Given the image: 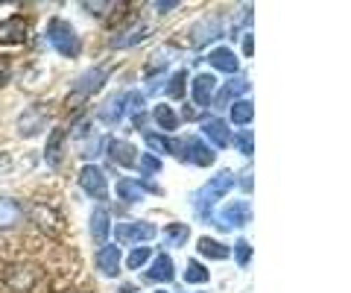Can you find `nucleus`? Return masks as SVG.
Instances as JSON below:
<instances>
[{"mask_svg": "<svg viewBox=\"0 0 351 293\" xmlns=\"http://www.w3.org/2000/svg\"><path fill=\"white\" fill-rule=\"evenodd\" d=\"M112 77V65H94L91 71L85 73V77L76 82V89H73V97H71V106L76 103H85L88 97H94L97 91L106 85V80Z\"/></svg>", "mask_w": 351, "mask_h": 293, "instance_id": "nucleus-4", "label": "nucleus"}, {"mask_svg": "<svg viewBox=\"0 0 351 293\" xmlns=\"http://www.w3.org/2000/svg\"><path fill=\"white\" fill-rule=\"evenodd\" d=\"M152 121H156L164 132H176L179 129V115H176V108L173 106H167V103H158L156 108H152Z\"/></svg>", "mask_w": 351, "mask_h": 293, "instance_id": "nucleus-27", "label": "nucleus"}, {"mask_svg": "<svg viewBox=\"0 0 351 293\" xmlns=\"http://www.w3.org/2000/svg\"><path fill=\"white\" fill-rule=\"evenodd\" d=\"M176 6H179V0H170V3H152V9H156V12H173Z\"/></svg>", "mask_w": 351, "mask_h": 293, "instance_id": "nucleus-41", "label": "nucleus"}, {"mask_svg": "<svg viewBox=\"0 0 351 293\" xmlns=\"http://www.w3.org/2000/svg\"><path fill=\"white\" fill-rule=\"evenodd\" d=\"M252 115H255V106H252L249 97H240V100H234L232 108H228V117H232V124H237V126H249Z\"/></svg>", "mask_w": 351, "mask_h": 293, "instance_id": "nucleus-29", "label": "nucleus"}, {"mask_svg": "<svg viewBox=\"0 0 351 293\" xmlns=\"http://www.w3.org/2000/svg\"><path fill=\"white\" fill-rule=\"evenodd\" d=\"M152 32V27L147 24V21H126L123 24V30H117L114 36H112V41H108V45H112L114 50H129V47H135V45H141V41H144L147 36Z\"/></svg>", "mask_w": 351, "mask_h": 293, "instance_id": "nucleus-7", "label": "nucleus"}, {"mask_svg": "<svg viewBox=\"0 0 351 293\" xmlns=\"http://www.w3.org/2000/svg\"><path fill=\"white\" fill-rule=\"evenodd\" d=\"M173 156H179L184 165H191V167H211L214 165V147H208L205 141H199L196 135L176 141V153Z\"/></svg>", "mask_w": 351, "mask_h": 293, "instance_id": "nucleus-3", "label": "nucleus"}, {"mask_svg": "<svg viewBox=\"0 0 351 293\" xmlns=\"http://www.w3.org/2000/svg\"><path fill=\"white\" fill-rule=\"evenodd\" d=\"M47 41H50V47L62 53L64 59H76L80 56V36H76V30L71 21H64V18H53L50 24H47Z\"/></svg>", "mask_w": 351, "mask_h": 293, "instance_id": "nucleus-2", "label": "nucleus"}, {"mask_svg": "<svg viewBox=\"0 0 351 293\" xmlns=\"http://www.w3.org/2000/svg\"><path fill=\"white\" fill-rule=\"evenodd\" d=\"M214 91H217V77L214 73H199V77L191 80V100L196 108H208L214 100Z\"/></svg>", "mask_w": 351, "mask_h": 293, "instance_id": "nucleus-15", "label": "nucleus"}, {"mask_svg": "<svg viewBox=\"0 0 351 293\" xmlns=\"http://www.w3.org/2000/svg\"><path fill=\"white\" fill-rule=\"evenodd\" d=\"M196 255L199 258H208V261H226L228 255H232V249H228L223 241H217V237H199L196 241Z\"/></svg>", "mask_w": 351, "mask_h": 293, "instance_id": "nucleus-24", "label": "nucleus"}, {"mask_svg": "<svg viewBox=\"0 0 351 293\" xmlns=\"http://www.w3.org/2000/svg\"><path fill=\"white\" fill-rule=\"evenodd\" d=\"M141 173H144V176H158L161 173V159L158 156H152V153H138V165H135Z\"/></svg>", "mask_w": 351, "mask_h": 293, "instance_id": "nucleus-34", "label": "nucleus"}, {"mask_svg": "<svg viewBox=\"0 0 351 293\" xmlns=\"http://www.w3.org/2000/svg\"><path fill=\"white\" fill-rule=\"evenodd\" d=\"M106 141H108L106 144L108 159H112L114 165H120V167H135L138 165V150H135L132 141H123V138H106Z\"/></svg>", "mask_w": 351, "mask_h": 293, "instance_id": "nucleus-16", "label": "nucleus"}, {"mask_svg": "<svg viewBox=\"0 0 351 293\" xmlns=\"http://www.w3.org/2000/svg\"><path fill=\"white\" fill-rule=\"evenodd\" d=\"M249 220H252L249 202L246 200H237V202H228L226 209L217 214L214 226H217V229H223V232H228V229H240V226H246Z\"/></svg>", "mask_w": 351, "mask_h": 293, "instance_id": "nucleus-8", "label": "nucleus"}, {"mask_svg": "<svg viewBox=\"0 0 351 293\" xmlns=\"http://www.w3.org/2000/svg\"><path fill=\"white\" fill-rule=\"evenodd\" d=\"M126 117V94H112L100 108V121L106 126H117Z\"/></svg>", "mask_w": 351, "mask_h": 293, "instance_id": "nucleus-22", "label": "nucleus"}, {"mask_svg": "<svg viewBox=\"0 0 351 293\" xmlns=\"http://www.w3.org/2000/svg\"><path fill=\"white\" fill-rule=\"evenodd\" d=\"M21 220H24V209H21V202L12 200V197H0V235L18 229Z\"/></svg>", "mask_w": 351, "mask_h": 293, "instance_id": "nucleus-18", "label": "nucleus"}, {"mask_svg": "<svg viewBox=\"0 0 351 293\" xmlns=\"http://www.w3.org/2000/svg\"><path fill=\"white\" fill-rule=\"evenodd\" d=\"M208 65H211L214 71L226 73V77H237L240 65H237V56L232 53V47H214L208 53Z\"/></svg>", "mask_w": 351, "mask_h": 293, "instance_id": "nucleus-19", "label": "nucleus"}, {"mask_svg": "<svg viewBox=\"0 0 351 293\" xmlns=\"http://www.w3.org/2000/svg\"><path fill=\"white\" fill-rule=\"evenodd\" d=\"M179 121H199V117H196V106H188V108H184Z\"/></svg>", "mask_w": 351, "mask_h": 293, "instance_id": "nucleus-43", "label": "nucleus"}, {"mask_svg": "<svg viewBox=\"0 0 351 293\" xmlns=\"http://www.w3.org/2000/svg\"><path fill=\"white\" fill-rule=\"evenodd\" d=\"M106 150V138L103 135H88L85 141H80V153H82V159H88V161H94L97 156H100Z\"/></svg>", "mask_w": 351, "mask_h": 293, "instance_id": "nucleus-32", "label": "nucleus"}, {"mask_svg": "<svg viewBox=\"0 0 351 293\" xmlns=\"http://www.w3.org/2000/svg\"><path fill=\"white\" fill-rule=\"evenodd\" d=\"M47 115H50V108L47 106H29L24 115L18 117V132L24 135V138H32V135H38L44 126H47Z\"/></svg>", "mask_w": 351, "mask_h": 293, "instance_id": "nucleus-14", "label": "nucleus"}, {"mask_svg": "<svg viewBox=\"0 0 351 293\" xmlns=\"http://www.w3.org/2000/svg\"><path fill=\"white\" fill-rule=\"evenodd\" d=\"M161 89H164V77L149 80V82H147V91H149V94H156V91H161Z\"/></svg>", "mask_w": 351, "mask_h": 293, "instance_id": "nucleus-42", "label": "nucleus"}, {"mask_svg": "<svg viewBox=\"0 0 351 293\" xmlns=\"http://www.w3.org/2000/svg\"><path fill=\"white\" fill-rule=\"evenodd\" d=\"M117 194H120V200L123 202H141L147 194L161 197L164 188H158L156 182H149V179H120L117 182Z\"/></svg>", "mask_w": 351, "mask_h": 293, "instance_id": "nucleus-9", "label": "nucleus"}, {"mask_svg": "<svg viewBox=\"0 0 351 293\" xmlns=\"http://www.w3.org/2000/svg\"><path fill=\"white\" fill-rule=\"evenodd\" d=\"M156 293H167V290H156Z\"/></svg>", "mask_w": 351, "mask_h": 293, "instance_id": "nucleus-44", "label": "nucleus"}, {"mask_svg": "<svg viewBox=\"0 0 351 293\" xmlns=\"http://www.w3.org/2000/svg\"><path fill=\"white\" fill-rule=\"evenodd\" d=\"M149 258H152V253H149L147 246H135V249L129 253V258H126V267H129V270H141V267L149 261Z\"/></svg>", "mask_w": 351, "mask_h": 293, "instance_id": "nucleus-35", "label": "nucleus"}, {"mask_svg": "<svg viewBox=\"0 0 351 293\" xmlns=\"http://www.w3.org/2000/svg\"><path fill=\"white\" fill-rule=\"evenodd\" d=\"M120 258L123 255H120V249L114 244H103L100 253H97V270L106 273L108 279H114L120 273Z\"/></svg>", "mask_w": 351, "mask_h": 293, "instance_id": "nucleus-23", "label": "nucleus"}, {"mask_svg": "<svg viewBox=\"0 0 351 293\" xmlns=\"http://www.w3.org/2000/svg\"><path fill=\"white\" fill-rule=\"evenodd\" d=\"M188 235H191V229H188L184 223H170L167 229H164V237H167V244L176 246V249H182L184 244H188Z\"/></svg>", "mask_w": 351, "mask_h": 293, "instance_id": "nucleus-33", "label": "nucleus"}, {"mask_svg": "<svg viewBox=\"0 0 351 293\" xmlns=\"http://www.w3.org/2000/svg\"><path fill=\"white\" fill-rule=\"evenodd\" d=\"M80 188H82L91 200L106 202V200H108V179H106L103 167H97V165H85V167L80 170Z\"/></svg>", "mask_w": 351, "mask_h": 293, "instance_id": "nucleus-6", "label": "nucleus"}, {"mask_svg": "<svg viewBox=\"0 0 351 293\" xmlns=\"http://www.w3.org/2000/svg\"><path fill=\"white\" fill-rule=\"evenodd\" d=\"M173 273H176V270H173V258L167 253H161V255L152 258V267L144 273V281H149V285H152V281H173Z\"/></svg>", "mask_w": 351, "mask_h": 293, "instance_id": "nucleus-25", "label": "nucleus"}, {"mask_svg": "<svg viewBox=\"0 0 351 293\" xmlns=\"http://www.w3.org/2000/svg\"><path fill=\"white\" fill-rule=\"evenodd\" d=\"M252 45H255V38H252V32H246L243 41H240V47H243L246 56H252V53H255V47H252Z\"/></svg>", "mask_w": 351, "mask_h": 293, "instance_id": "nucleus-40", "label": "nucleus"}, {"mask_svg": "<svg viewBox=\"0 0 351 293\" xmlns=\"http://www.w3.org/2000/svg\"><path fill=\"white\" fill-rule=\"evenodd\" d=\"M3 281H6V288H12L15 293H29L38 285V267L29 261H18L12 267H6Z\"/></svg>", "mask_w": 351, "mask_h": 293, "instance_id": "nucleus-5", "label": "nucleus"}, {"mask_svg": "<svg viewBox=\"0 0 351 293\" xmlns=\"http://www.w3.org/2000/svg\"><path fill=\"white\" fill-rule=\"evenodd\" d=\"M32 220H36V226L41 229V235L47 237H59L64 232V223H62V214L56 209H50V205H32Z\"/></svg>", "mask_w": 351, "mask_h": 293, "instance_id": "nucleus-11", "label": "nucleus"}, {"mask_svg": "<svg viewBox=\"0 0 351 293\" xmlns=\"http://www.w3.org/2000/svg\"><path fill=\"white\" fill-rule=\"evenodd\" d=\"M188 80H191V73L188 71H176L173 77L167 80V85H164V94L170 97V100H184L188 97Z\"/></svg>", "mask_w": 351, "mask_h": 293, "instance_id": "nucleus-28", "label": "nucleus"}, {"mask_svg": "<svg viewBox=\"0 0 351 293\" xmlns=\"http://www.w3.org/2000/svg\"><path fill=\"white\" fill-rule=\"evenodd\" d=\"M147 144H149V153L152 156H173L176 153V141L156 135V132H147Z\"/></svg>", "mask_w": 351, "mask_h": 293, "instance_id": "nucleus-31", "label": "nucleus"}, {"mask_svg": "<svg viewBox=\"0 0 351 293\" xmlns=\"http://www.w3.org/2000/svg\"><path fill=\"white\" fill-rule=\"evenodd\" d=\"M246 89H249V82H246V80H240V77H234L232 82H226L219 91H214V100H211V106H217V108H226V106L232 103V100H237V94H240V91H246Z\"/></svg>", "mask_w": 351, "mask_h": 293, "instance_id": "nucleus-26", "label": "nucleus"}, {"mask_svg": "<svg viewBox=\"0 0 351 293\" xmlns=\"http://www.w3.org/2000/svg\"><path fill=\"white\" fill-rule=\"evenodd\" d=\"M234 255H237V264L240 267H249V261H252V246L243 241V237L234 244Z\"/></svg>", "mask_w": 351, "mask_h": 293, "instance_id": "nucleus-39", "label": "nucleus"}, {"mask_svg": "<svg viewBox=\"0 0 351 293\" xmlns=\"http://www.w3.org/2000/svg\"><path fill=\"white\" fill-rule=\"evenodd\" d=\"M88 229H91V237L97 244H106L108 232H112V214H108L106 205H97V209L91 211V220H88Z\"/></svg>", "mask_w": 351, "mask_h": 293, "instance_id": "nucleus-21", "label": "nucleus"}, {"mask_svg": "<svg viewBox=\"0 0 351 293\" xmlns=\"http://www.w3.org/2000/svg\"><path fill=\"white\" fill-rule=\"evenodd\" d=\"M126 112H129L132 117H141V115H144V94H141V91H129V94H126Z\"/></svg>", "mask_w": 351, "mask_h": 293, "instance_id": "nucleus-37", "label": "nucleus"}, {"mask_svg": "<svg viewBox=\"0 0 351 293\" xmlns=\"http://www.w3.org/2000/svg\"><path fill=\"white\" fill-rule=\"evenodd\" d=\"M202 132L217 150H226L232 144V129H228V124L223 117H208V121H202Z\"/></svg>", "mask_w": 351, "mask_h": 293, "instance_id": "nucleus-17", "label": "nucleus"}, {"mask_svg": "<svg viewBox=\"0 0 351 293\" xmlns=\"http://www.w3.org/2000/svg\"><path fill=\"white\" fill-rule=\"evenodd\" d=\"M234 188V173L232 170H223L217 173V176H211L205 182V185L199 188V194L193 197V209H196V217H202V220H208L214 211V205L226 197L228 191Z\"/></svg>", "mask_w": 351, "mask_h": 293, "instance_id": "nucleus-1", "label": "nucleus"}, {"mask_svg": "<svg viewBox=\"0 0 351 293\" xmlns=\"http://www.w3.org/2000/svg\"><path fill=\"white\" fill-rule=\"evenodd\" d=\"M68 293H76V290H68Z\"/></svg>", "mask_w": 351, "mask_h": 293, "instance_id": "nucleus-45", "label": "nucleus"}, {"mask_svg": "<svg viewBox=\"0 0 351 293\" xmlns=\"http://www.w3.org/2000/svg\"><path fill=\"white\" fill-rule=\"evenodd\" d=\"M184 281H188V285H208V281H211V273H208L205 264L191 258L188 267H184Z\"/></svg>", "mask_w": 351, "mask_h": 293, "instance_id": "nucleus-30", "label": "nucleus"}, {"mask_svg": "<svg viewBox=\"0 0 351 293\" xmlns=\"http://www.w3.org/2000/svg\"><path fill=\"white\" fill-rule=\"evenodd\" d=\"M232 141H234V147H237L243 156H252V150H255V144H252V141H255V135H252L249 129H246V132H240V135H232Z\"/></svg>", "mask_w": 351, "mask_h": 293, "instance_id": "nucleus-38", "label": "nucleus"}, {"mask_svg": "<svg viewBox=\"0 0 351 293\" xmlns=\"http://www.w3.org/2000/svg\"><path fill=\"white\" fill-rule=\"evenodd\" d=\"M223 36H226V27H223V21H217V18H205L191 30L193 47H208V45H214V41H219Z\"/></svg>", "mask_w": 351, "mask_h": 293, "instance_id": "nucleus-13", "label": "nucleus"}, {"mask_svg": "<svg viewBox=\"0 0 351 293\" xmlns=\"http://www.w3.org/2000/svg\"><path fill=\"white\" fill-rule=\"evenodd\" d=\"M27 32H29L27 18H21V15L3 18V21H0V47L24 45V41H27Z\"/></svg>", "mask_w": 351, "mask_h": 293, "instance_id": "nucleus-12", "label": "nucleus"}, {"mask_svg": "<svg viewBox=\"0 0 351 293\" xmlns=\"http://www.w3.org/2000/svg\"><path fill=\"white\" fill-rule=\"evenodd\" d=\"M82 9L88 15H94V18H106L114 9V3H108V0H85Z\"/></svg>", "mask_w": 351, "mask_h": 293, "instance_id": "nucleus-36", "label": "nucleus"}, {"mask_svg": "<svg viewBox=\"0 0 351 293\" xmlns=\"http://www.w3.org/2000/svg\"><path fill=\"white\" fill-rule=\"evenodd\" d=\"M114 235H117L120 244H147L158 235V229L147 220H135V223H120L114 229Z\"/></svg>", "mask_w": 351, "mask_h": 293, "instance_id": "nucleus-10", "label": "nucleus"}, {"mask_svg": "<svg viewBox=\"0 0 351 293\" xmlns=\"http://www.w3.org/2000/svg\"><path fill=\"white\" fill-rule=\"evenodd\" d=\"M64 138H68V132H64V129H59V126L47 135V144H44V161H47L50 170H59V165H62Z\"/></svg>", "mask_w": 351, "mask_h": 293, "instance_id": "nucleus-20", "label": "nucleus"}]
</instances>
